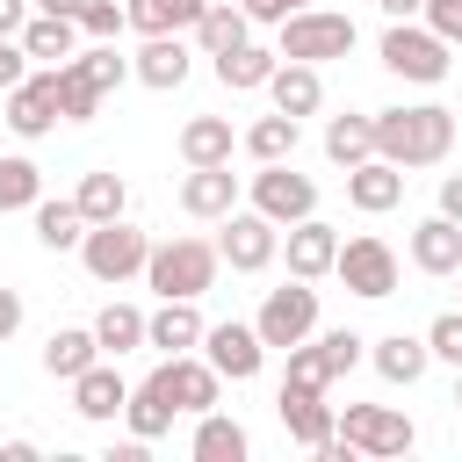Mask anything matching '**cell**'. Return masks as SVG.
Returning <instances> with one entry per match:
<instances>
[{"label":"cell","instance_id":"cell-1","mask_svg":"<svg viewBox=\"0 0 462 462\" xmlns=\"http://www.w3.org/2000/svg\"><path fill=\"white\" fill-rule=\"evenodd\" d=\"M375 152L390 159V166H440L448 152H455V108H440V101H419V108H383L375 116Z\"/></svg>","mask_w":462,"mask_h":462},{"label":"cell","instance_id":"cell-2","mask_svg":"<svg viewBox=\"0 0 462 462\" xmlns=\"http://www.w3.org/2000/svg\"><path fill=\"white\" fill-rule=\"evenodd\" d=\"M217 245L209 238H159L152 253H144V282H152V296H202L209 282H217Z\"/></svg>","mask_w":462,"mask_h":462},{"label":"cell","instance_id":"cell-3","mask_svg":"<svg viewBox=\"0 0 462 462\" xmlns=\"http://www.w3.org/2000/svg\"><path fill=\"white\" fill-rule=\"evenodd\" d=\"M274 29H282L274 51L296 58V65H325V58H346L354 51V14H332V7H296Z\"/></svg>","mask_w":462,"mask_h":462},{"label":"cell","instance_id":"cell-4","mask_svg":"<svg viewBox=\"0 0 462 462\" xmlns=\"http://www.w3.org/2000/svg\"><path fill=\"white\" fill-rule=\"evenodd\" d=\"M144 253H152V238H144L130 217L87 224V238H79V260H87V274H94V282H108V289H123L130 274H144Z\"/></svg>","mask_w":462,"mask_h":462},{"label":"cell","instance_id":"cell-5","mask_svg":"<svg viewBox=\"0 0 462 462\" xmlns=\"http://www.w3.org/2000/svg\"><path fill=\"white\" fill-rule=\"evenodd\" d=\"M361 354H368V339H361V332H346V325H339V332H310V339H296V346H289V368H282V383L332 390V383H339V375H346Z\"/></svg>","mask_w":462,"mask_h":462},{"label":"cell","instance_id":"cell-6","mask_svg":"<svg viewBox=\"0 0 462 462\" xmlns=\"http://www.w3.org/2000/svg\"><path fill=\"white\" fill-rule=\"evenodd\" d=\"M448 65H455V43H440L433 29H419V22H390L383 29V72L419 79V87H440Z\"/></svg>","mask_w":462,"mask_h":462},{"label":"cell","instance_id":"cell-7","mask_svg":"<svg viewBox=\"0 0 462 462\" xmlns=\"http://www.w3.org/2000/svg\"><path fill=\"white\" fill-rule=\"evenodd\" d=\"M253 332H260V346H296V339H310L318 332V289L303 282V274H289L282 289H267V303H260V318H253Z\"/></svg>","mask_w":462,"mask_h":462},{"label":"cell","instance_id":"cell-8","mask_svg":"<svg viewBox=\"0 0 462 462\" xmlns=\"http://www.w3.org/2000/svg\"><path fill=\"white\" fill-rule=\"evenodd\" d=\"M332 433H339V448H354V455H375V462H383V455H404V448L419 440V426H411L397 404H346Z\"/></svg>","mask_w":462,"mask_h":462},{"label":"cell","instance_id":"cell-9","mask_svg":"<svg viewBox=\"0 0 462 462\" xmlns=\"http://www.w3.org/2000/svg\"><path fill=\"white\" fill-rule=\"evenodd\" d=\"M332 274L361 296V303H383V296H397V253H390V238H375V231H361V238H339V260H332Z\"/></svg>","mask_w":462,"mask_h":462},{"label":"cell","instance_id":"cell-10","mask_svg":"<svg viewBox=\"0 0 462 462\" xmlns=\"http://www.w3.org/2000/svg\"><path fill=\"white\" fill-rule=\"evenodd\" d=\"M253 209L267 217V224H296V217H318V180L310 173H296L289 159H274V166H260L253 173Z\"/></svg>","mask_w":462,"mask_h":462},{"label":"cell","instance_id":"cell-11","mask_svg":"<svg viewBox=\"0 0 462 462\" xmlns=\"http://www.w3.org/2000/svg\"><path fill=\"white\" fill-rule=\"evenodd\" d=\"M152 383H159V397L173 404V411H217V397H224V375L202 361V354H166L159 368H152Z\"/></svg>","mask_w":462,"mask_h":462},{"label":"cell","instance_id":"cell-12","mask_svg":"<svg viewBox=\"0 0 462 462\" xmlns=\"http://www.w3.org/2000/svg\"><path fill=\"white\" fill-rule=\"evenodd\" d=\"M274 253H282V224H267L260 209H231V217H224V238H217V260H224V267L260 274Z\"/></svg>","mask_w":462,"mask_h":462},{"label":"cell","instance_id":"cell-13","mask_svg":"<svg viewBox=\"0 0 462 462\" xmlns=\"http://www.w3.org/2000/svg\"><path fill=\"white\" fill-rule=\"evenodd\" d=\"M202 361H209L224 383H253V375H260V361H267V346H260V332H253V325L224 318V325H202Z\"/></svg>","mask_w":462,"mask_h":462},{"label":"cell","instance_id":"cell-14","mask_svg":"<svg viewBox=\"0 0 462 462\" xmlns=\"http://www.w3.org/2000/svg\"><path fill=\"white\" fill-rule=\"evenodd\" d=\"M7 130H14V137L58 130V65H36L29 79L7 87Z\"/></svg>","mask_w":462,"mask_h":462},{"label":"cell","instance_id":"cell-15","mask_svg":"<svg viewBox=\"0 0 462 462\" xmlns=\"http://www.w3.org/2000/svg\"><path fill=\"white\" fill-rule=\"evenodd\" d=\"M274 411H282V426H289V440H296V448H310V455H325V440H332V426H339V411L325 404V390H303V383H282V397H274Z\"/></svg>","mask_w":462,"mask_h":462},{"label":"cell","instance_id":"cell-16","mask_svg":"<svg viewBox=\"0 0 462 462\" xmlns=\"http://www.w3.org/2000/svg\"><path fill=\"white\" fill-rule=\"evenodd\" d=\"M346 202H354L361 217L397 209V202H404V166H390L383 152H375V159H361V166H346Z\"/></svg>","mask_w":462,"mask_h":462},{"label":"cell","instance_id":"cell-17","mask_svg":"<svg viewBox=\"0 0 462 462\" xmlns=\"http://www.w3.org/2000/svg\"><path fill=\"white\" fill-rule=\"evenodd\" d=\"M180 209L202 217V224H224V217L238 209V173H231V166H188V180H180Z\"/></svg>","mask_w":462,"mask_h":462},{"label":"cell","instance_id":"cell-18","mask_svg":"<svg viewBox=\"0 0 462 462\" xmlns=\"http://www.w3.org/2000/svg\"><path fill=\"white\" fill-rule=\"evenodd\" d=\"M144 346H159V354H195V346H202V310H195V296H159V310L144 318Z\"/></svg>","mask_w":462,"mask_h":462},{"label":"cell","instance_id":"cell-19","mask_svg":"<svg viewBox=\"0 0 462 462\" xmlns=\"http://www.w3.org/2000/svg\"><path fill=\"white\" fill-rule=\"evenodd\" d=\"M267 101L282 108V116H318L325 108V79H318V65H296V58H282L274 72H267Z\"/></svg>","mask_w":462,"mask_h":462},{"label":"cell","instance_id":"cell-20","mask_svg":"<svg viewBox=\"0 0 462 462\" xmlns=\"http://www.w3.org/2000/svg\"><path fill=\"white\" fill-rule=\"evenodd\" d=\"M332 260H339V231L325 217H296L289 224V274L318 282V274H332Z\"/></svg>","mask_w":462,"mask_h":462},{"label":"cell","instance_id":"cell-21","mask_svg":"<svg viewBox=\"0 0 462 462\" xmlns=\"http://www.w3.org/2000/svg\"><path fill=\"white\" fill-rule=\"evenodd\" d=\"M123 397H130V383H123L108 361H94V368H79V375H72V411H79V419H94V426L123 419Z\"/></svg>","mask_w":462,"mask_h":462},{"label":"cell","instance_id":"cell-22","mask_svg":"<svg viewBox=\"0 0 462 462\" xmlns=\"http://www.w3.org/2000/svg\"><path fill=\"white\" fill-rule=\"evenodd\" d=\"M411 267L419 274H455L462 267V224L455 217H426V224H411Z\"/></svg>","mask_w":462,"mask_h":462},{"label":"cell","instance_id":"cell-23","mask_svg":"<svg viewBox=\"0 0 462 462\" xmlns=\"http://www.w3.org/2000/svg\"><path fill=\"white\" fill-rule=\"evenodd\" d=\"M188 65H195V58H188L180 36H144V51L130 58V79H144L152 94H173V87L188 79Z\"/></svg>","mask_w":462,"mask_h":462},{"label":"cell","instance_id":"cell-24","mask_svg":"<svg viewBox=\"0 0 462 462\" xmlns=\"http://www.w3.org/2000/svg\"><path fill=\"white\" fill-rule=\"evenodd\" d=\"M188 455H195V462H245V455H253V440H245V426H238V419H224V411H195Z\"/></svg>","mask_w":462,"mask_h":462},{"label":"cell","instance_id":"cell-25","mask_svg":"<svg viewBox=\"0 0 462 462\" xmlns=\"http://www.w3.org/2000/svg\"><path fill=\"white\" fill-rule=\"evenodd\" d=\"M22 51H29V65H65L79 51V22L72 14H29L22 22Z\"/></svg>","mask_w":462,"mask_h":462},{"label":"cell","instance_id":"cell-26","mask_svg":"<svg viewBox=\"0 0 462 462\" xmlns=\"http://www.w3.org/2000/svg\"><path fill=\"white\" fill-rule=\"evenodd\" d=\"M238 137H231V116H188L180 123V159L188 166H231Z\"/></svg>","mask_w":462,"mask_h":462},{"label":"cell","instance_id":"cell-27","mask_svg":"<svg viewBox=\"0 0 462 462\" xmlns=\"http://www.w3.org/2000/svg\"><path fill=\"white\" fill-rule=\"evenodd\" d=\"M36 245H51V253H79V238H87V217H79V202L72 195H36Z\"/></svg>","mask_w":462,"mask_h":462},{"label":"cell","instance_id":"cell-28","mask_svg":"<svg viewBox=\"0 0 462 462\" xmlns=\"http://www.w3.org/2000/svg\"><path fill=\"white\" fill-rule=\"evenodd\" d=\"M368 361H375L383 383H404V390H411L433 354H426V339H411V332H383V339H368Z\"/></svg>","mask_w":462,"mask_h":462},{"label":"cell","instance_id":"cell-29","mask_svg":"<svg viewBox=\"0 0 462 462\" xmlns=\"http://www.w3.org/2000/svg\"><path fill=\"white\" fill-rule=\"evenodd\" d=\"M202 7H209V0H123V22H130L137 36H180V29H195Z\"/></svg>","mask_w":462,"mask_h":462},{"label":"cell","instance_id":"cell-30","mask_svg":"<svg viewBox=\"0 0 462 462\" xmlns=\"http://www.w3.org/2000/svg\"><path fill=\"white\" fill-rule=\"evenodd\" d=\"M238 144H245V159H253V166H274V159H296V144H303V123L274 108V116H260V123H253Z\"/></svg>","mask_w":462,"mask_h":462},{"label":"cell","instance_id":"cell-31","mask_svg":"<svg viewBox=\"0 0 462 462\" xmlns=\"http://www.w3.org/2000/svg\"><path fill=\"white\" fill-rule=\"evenodd\" d=\"M101 361V346H94V325H65V332H51L43 339V375H58V383H72L79 368H94Z\"/></svg>","mask_w":462,"mask_h":462},{"label":"cell","instance_id":"cell-32","mask_svg":"<svg viewBox=\"0 0 462 462\" xmlns=\"http://www.w3.org/2000/svg\"><path fill=\"white\" fill-rule=\"evenodd\" d=\"M173 419H180V411H173V404L159 397V383H152V375H144V383H137V390L123 397V426H130V433H137L144 448H152V440H166V433H173Z\"/></svg>","mask_w":462,"mask_h":462},{"label":"cell","instance_id":"cell-33","mask_svg":"<svg viewBox=\"0 0 462 462\" xmlns=\"http://www.w3.org/2000/svg\"><path fill=\"white\" fill-rule=\"evenodd\" d=\"M245 29H253V22L238 14V0H209V7L195 14V51H202V58H224L231 43H245Z\"/></svg>","mask_w":462,"mask_h":462},{"label":"cell","instance_id":"cell-34","mask_svg":"<svg viewBox=\"0 0 462 462\" xmlns=\"http://www.w3.org/2000/svg\"><path fill=\"white\" fill-rule=\"evenodd\" d=\"M282 65V51H260V43H231L224 58H217V79L231 87V94H253V87H267V72Z\"/></svg>","mask_w":462,"mask_h":462},{"label":"cell","instance_id":"cell-35","mask_svg":"<svg viewBox=\"0 0 462 462\" xmlns=\"http://www.w3.org/2000/svg\"><path fill=\"white\" fill-rule=\"evenodd\" d=\"M325 159H332V166L375 159V116H332V123H325Z\"/></svg>","mask_w":462,"mask_h":462},{"label":"cell","instance_id":"cell-36","mask_svg":"<svg viewBox=\"0 0 462 462\" xmlns=\"http://www.w3.org/2000/svg\"><path fill=\"white\" fill-rule=\"evenodd\" d=\"M94 346H101L108 361L137 354V346H144V310H137V303H108V310L94 318Z\"/></svg>","mask_w":462,"mask_h":462},{"label":"cell","instance_id":"cell-37","mask_svg":"<svg viewBox=\"0 0 462 462\" xmlns=\"http://www.w3.org/2000/svg\"><path fill=\"white\" fill-rule=\"evenodd\" d=\"M72 202H79V217H87V224H108V217H130V188H123V173H108V166H101V173H87Z\"/></svg>","mask_w":462,"mask_h":462},{"label":"cell","instance_id":"cell-38","mask_svg":"<svg viewBox=\"0 0 462 462\" xmlns=\"http://www.w3.org/2000/svg\"><path fill=\"white\" fill-rule=\"evenodd\" d=\"M65 65H72V72H79V79H87L94 94H116V87L130 79V58H123L116 43H87V51H72Z\"/></svg>","mask_w":462,"mask_h":462},{"label":"cell","instance_id":"cell-39","mask_svg":"<svg viewBox=\"0 0 462 462\" xmlns=\"http://www.w3.org/2000/svg\"><path fill=\"white\" fill-rule=\"evenodd\" d=\"M36 195H43V173H36V159L7 152V159H0V217H7V209H36Z\"/></svg>","mask_w":462,"mask_h":462},{"label":"cell","instance_id":"cell-40","mask_svg":"<svg viewBox=\"0 0 462 462\" xmlns=\"http://www.w3.org/2000/svg\"><path fill=\"white\" fill-rule=\"evenodd\" d=\"M94 116H101V94L72 65H58V123H94Z\"/></svg>","mask_w":462,"mask_h":462},{"label":"cell","instance_id":"cell-41","mask_svg":"<svg viewBox=\"0 0 462 462\" xmlns=\"http://www.w3.org/2000/svg\"><path fill=\"white\" fill-rule=\"evenodd\" d=\"M419 339H426V354H433V361L462 368V310H440V318H433V325H426Z\"/></svg>","mask_w":462,"mask_h":462},{"label":"cell","instance_id":"cell-42","mask_svg":"<svg viewBox=\"0 0 462 462\" xmlns=\"http://www.w3.org/2000/svg\"><path fill=\"white\" fill-rule=\"evenodd\" d=\"M123 29H130V22H123V7H116V0H87V7H79V36H94V43H116Z\"/></svg>","mask_w":462,"mask_h":462},{"label":"cell","instance_id":"cell-43","mask_svg":"<svg viewBox=\"0 0 462 462\" xmlns=\"http://www.w3.org/2000/svg\"><path fill=\"white\" fill-rule=\"evenodd\" d=\"M419 14H426V29H433L440 43H462V0H426Z\"/></svg>","mask_w":462,"mask_h":462},{"label":"cell","instance_id":"cell-44","mask_svg":"<svg viewBox=\"0 0 462 462\" xmlns=\"http://www.w3.org/2000/svg\"><path fill=\"white\" fill-rule=\"evenodd\" d=\"M14 79H29V51H22V36H0V94Z\"/></svg>","mask_w":462,"mask_h":462},{"label":"cell","instance_id":"cell-45","mask_svg":"<svg viewBox=\"0 0 462 462\" xmlns=\"http://www.w3.org/2000/svg\"><path fill=\"white\" fill-rule=\"evenodd\" d=\"M14 332H22V289H7V282H0V346H7Z\"/></svg>","mask_w":462,"mask_h":462},{"label":"cell","instance_id":"cell-46","mask_svg":"<svg viewBox=\"0 0 462 462\" xmlns=\"http://www.w3.org/2000/svg\"><path fill=\"white\" fill-rule=\"evenodd\" d=\"M238 14H245V22H282L289 0H238Z\"/></svg>","mask_w":462,"mask_h":462},{"label":"cell","instance_id":"cell-47","mask_svg":"<svg viewBox=\"0 0 462 462\" xmlns=\"http://www.w3.org/2000/svg\"><path fill=\"white\" fill-rule=\"evenodd\" d=\"M440 217L462 224V173H440Z\"/></svg>","mask_w":462,"mask_h":462},{"label":"cell","instance_id":"cell-48","mask_svg":"<svg viewBox=\"0 0 462 462\" xmlns=\"http://www.w3.org/2000/svg\"><path fill=\"white\" fill-rule=\"evenodd\" d=\"M22 22H29V0H0V36H22Z\"/></svg>","mask_w":462,"mask_h":462},{"label":"cell","instance_id":"cell-49","mask_svg":"<svg viewBox=\"0 0 462 462\" xmlns=\"http://www.w3.org/2000/svg\"><path fill=\"white\" fill-rule=\"evenodd\" d=\"M375 7H383V14H390V22H411V14H419V7H426V0H375Z\"/></svg>","mask_w":462,"mask_h":462},{"label":"cell","instance_id":"cell-50","mask_svg":"<svg viewBox=\"0 0 462 462\" xmlns=\"http://www.w3.org/2000/svg\"><path fill=\"white\" fill-rule=\"evenodd\" d=\"M79 7L87 0H36V14H72V22H79Z\"/></svg>","mask_w":462,"mask_h":462},{"label":"cell","instance_id":"cell-51","mask_svg":"<svg viewBox=\"0 0 462 462\" xmlns=\"http://www.w3.org/2000/svg\"><path fill=\"white\" fill-rule=\"evenodd\" d=\"M455 411H462V368H455Z\"/></svg>","mask_w":462,"mask_h":462},{"label":"cell","instance_id":"cell-52","mask_svg":"<svg viewBox=\"0 0 462 462\" xmlns=\"http://www.w3.org/2000/svg\"><path fill=\"white\" fill-rule=\"evenodd\" d=\"M296 7H318V0H289V14H296Z\"/></svg>","mask_w":462,"mask_h":462},{"label":"cell","instance_id":"cell-53","mask_svg":"<svg viewBox=\"0 0 462 462\" xmlns=\"http://www.w3.org/2000/svg\"><path fill=\"white\" fill-rule=\"evenodd\" d=\"M455 274H462V267H455Z\"/></svg>","mask_w":462,"mask_h":462}]
</instances>
